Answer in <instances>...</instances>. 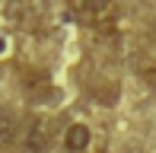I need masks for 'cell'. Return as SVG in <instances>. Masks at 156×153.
<instances>
[{"instance_id":"cell-3","label":"cell","mask_w":156,"mask_h":153,"mask_svg":"<svg viewBox=\"0 0 156 153\" xmlns=\"http://www.w3.org/2000/svg\"><path fill=\"white\" fill-rule=\"evenodd\" d=\"M89 147H93V131L83 121L67 124V131H64V150L67 153H86Z\"/></svg>"},{"instance_id":"cell-4","label":"cell","mask_w":156,"mask_h":153,"mask_svg":"<svg viewBox=\"0 0 156 153\" xmlns=\"http://www.w3.org/2000/svg\"><path fill=\"white\" fill-rule=\"evenodd\" d=\"M16 137V115L6 105H0V144H10Z\"/></svg>"},{"instance_id":"cell-5","label":"cell","mask_w":156,"mask_h":153,"mask_svg":"<svg viewBox=\"0 0 156 153\" xmlns=\"http://www.w3.org/2000/svg\"><path fill=\"white\" fill-rule=\"evenodd\" d=\"M0 51H3V32H0Z\"/></svg>"},{"instance_id":"cell-2","label":"cell","mask_w":156,"mask_h":153,"mask_svg":"<svg viewBox=\"0 0 156 153\" xmlns=\"http://www.w3.org/2000/svg\"><path fill=\"white\" fill-rule=\"evenodd\" d=\"M76 13H80V16L86 19V26H93V29H108V26L115 23L118 10L112 3H80Z\"/></svg>"},{"instance_id":"cell-1","label":"cell","mask_w":156,"mask_h":153,"mask_svg":"<svg viewBox=\"0 0 156 153\" xmlns=\"http://www.w3.org/2000/svg\"><path fill=\"white\" fill-rule=\"evenodd\" d=\"M23 147L29 153H48V147H51V124L45 118H32L23 128Z\"/></svg>"}]
</instances>
